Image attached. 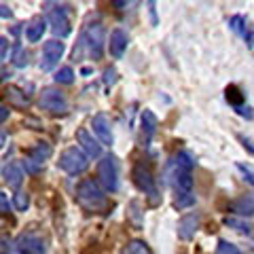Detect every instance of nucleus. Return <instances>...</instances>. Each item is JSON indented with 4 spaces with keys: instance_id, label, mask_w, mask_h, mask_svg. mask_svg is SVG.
Instances as JSON below:
<instances>
[{
    "instance_id": "obj_1",
    "label": "nucleus",
    "mask_w": 254,
    "mask_h": 254,
    "mask_svg": "<svg viewBox=\"0 0 254 254\" xmlns=\"http://www.w3.org/2000/svg\"><path fill=\"white\" fill-rule=\"evenodd\" d=\"M76 199L85 210H89V212H102V210H106V205H108L104 190H102L98 182L91 180V178H85V180L78 182Z\"/></svg>"
},
{
    "instance_id": "obj_2",
    "label": "nucleus",
    "mask_w": 254,
    "mask_h": 254,
    "mask_svg": "<svg viewBox=\"0 0 254 254\" xmlns=\"http://www.w3.org/2000/svg\"><path fill=\"white\" fill-rule=\"evenodd\" d=\"M58 165L66 174H72V176H76V174H83L87 168H89V157H87L78 146H72V148H66L60 155Z\"/></svg>"
},
{
    "instance_id": "obj_3",
    "label": "nucleus",
    "mask_w": 254,
    "mask_h": 254,
    "mask_svg": "<svg viewBox=\"0 0 254 254\" xmlns=\"http://www.w3.org/2000/svg\"><path fill=\"white\" fill-rule=\"evenodd\" d=\"M98 180L110 193H115L119 187V168H117V159L115 157H102V161L98 163Z\"/></svg>"
},
{
    "instance_id": "obj_4",
    "label": "nucleus",
    "mask_w": 254,
    "mask_h": 254,
    "mask_svg": "<svg viewBox=\"0 0 254 254\" xmlns=\"http://www.w3.org/2000/svg\"><path fill=\"white\" fill-rule=\"evenodd\" d=\"M38 106H41L43 110H47V113H51V115L68 113L66 95H64L62 91H58V89H53V87H47V89H43L41 98H38Z\"/></svg>"
},
{
    "instance_id": "obj_5",
    "label": "nucleus",
    "mask_w": 254,
    "mask_h": 254,
    "mask_svg": "<svg viewBox=\"0 0 254 254\" xmlns=\"http://www.w3.org/2000/svg\"><path fill=\"white\" fill-rule=\"evenodd\" d=\"M64 51H66V45H64L62 41H47L43 45V60H41V70L43 72H49V70H53L55 66L60 64Z\"/></svg>"
},
{
    "instance_id": "obj_6",
    "label": "nucleus",
    "mask_w": 254,
    "mask_h": 254,
    "mask_svg": "<svg viewBox=\"0 0 254 254\" xmlns=\"http://www.w3.org/2000/svg\"><path fill=\"white\" fill-rule=\"evenodd\" d=\"M131 176H133V182H136V187L140 190H144V193L150 197V201H157V185H155V178H153V174H150V170L146 168V165H142L138 163L136 168H133L131 172Z\"/></svg>"
},
{
    "instance_id": "obj_7",
    "label": "nucleus",
    "mask_w": 254,
    "mask_h": 254,
    "mask_svg": "<svg viewBox=\"0 0 254 254\" xmlns=\"http://www.w3.org/2000/svg\"><path fill=\"white\" fill-rule=\"evenodd\" d=\"M83 41H87V47H89V55H91V58L100 60L102 51H104V28H102V23H91V26L85 30Z\"/></svg>"
},
{
    "instance_id": "obj_8",
    "label": "nucleus",
    "mask_w": 254,
    "mask_h": 254,
    "mask_svg": "<svg viewBox=\"0 0 254 254\" xmlns=\"http://www.w3.org/2000/svg\"><path fill=\"white\" fill-rule=\"evenodd\" d=\"M49 21H51V30L55 36H68L72 28H70V19H68V9L66 6H58V9H53L49 13Z\"/></svg>"
},
{
    "instance_id": "obj_9",
    "label": "nucleus",
    "mask_w": 254,
    "mask_h": 254,
    "mask_svg": "<svg viewBox=\"0 0 254 254\" xmlns=\"http://www.w3.org/2000/svg\"><path fill=\"white\" fill-rule=\"evenodd\" d=\"M91 127H93V133L100 140V144H106V146L113 144V129H110V119L106 115H102V113L95 115Z\"/></svg>"
},
{
    "instance_id": "obj_10",
    "label": "nucleus",
    "mask_w": 254,
    "mask_h": 254,
    "mask_svg": "<svg viewBox=\"0 0 254 254\" xmlns=\"http://www.w3.org/2000/svg\"><path fill=\"white\" fill-rule=\"evenodd\" d=\"M17 250L23 254H45V244L34 233H23L17 240Z\"/></svg>"
},
{
    "instance_id": "obj_11",
    "label": "nucleus",
    "mask_w": 254,
    "mask_h": 254,
    "mask_svg": "<svg viewBox=\"0 0 254 254\" xmlns=\"http://www.w3.org/2000/svg\"><path fill=\"white\" fill-rule=\"evenodd\" d=\"M76 142L81 144V148L85 150L87 157H91V159L102 157V144L98 140H93V136L87 129H78L76 131Z\"/></svg>"
},
{
    "instance_id": "obj_12",
    "label": "nucleus",
    "mask_w": 254,
    "mask_h": 254,
    "mask_svg": "<svg viewBox=\"0 0 254 254\" xmlns=\"http://www.w3.org/2000/svg\"><path fill=\"white\" fill-rule=\"evenodd\" d=\"M125 49H127V34L121 28H115L110 32V38H108V51L113 58L119 60L125 53Z\"/></svg>"
},
{
    "instance_id": "obj_13",
    "label": "nucleus",
    "mask_w": 254,
    "mask_h": 254,
    "mask_svg": "<svg viewBox=\"0 0 254 254\" xmlns=\"http://www.w3.org/2000/svg\"><path fill=\"white\" fill-rule=\"evenodd\" d=\"M229 210L237 214V216H254V195L248 193V195L237 197V199L229 203Z\"/></svg>"
},
{
    "instance_id": "obj_14",
    "label": "nucleus",
    "mask_w": 254,
    "mask_h": 254,
    "mask_svg": "<svg viewBox=\"0 0 254 254\" xmlns=\"http://www.w3.org/2000/svg\"><path fill=\"white\" fill-rule=\"evenodd\" d=\"M197 227H199V216L197 214H187L178 222V237L180 240H190L195 235Z\"/></svg>"
},
{
    "instance_id": "obj_15",
    "label": "nucleus",
    "mask_w": 254,
    "mask_h": 254,
    "mask_svg": "<svg viewBox=\"0 0 254 254\" xmlns=\"http://www.w3.org/2000/svg\"><path fill=\"white\" fill-rule=\"evenodd\" d=\"M172 185L174 189L178 190L180 195L185 193H190V187H193V178H190V172H185V170H174L172 174Z\"/></svg>"
},
{
    "instance_id": "obj_16",
    "label": "nucleus",
    "mask_w": 254,
    "mask_h": 254,
    "mask_svg": "<svg viewBox=\"0 0 254 254\" xmlns=\"http://www.w3.org/2000/svg\"><path fill=\"white\" fill-rule=\"evenodd\" d=\"M2 176H4V182H6V185H9L11 189H19L21 182H23V172L19 170V165H15V163L4 165Z\"/></svg>"
},
{
    "instance_id": "obj_17",
    "label": "nucleus",
    "mask_w": 254,
    "mask_h": 254,
    "mask_svg": "<svg viewBox=\"0 0 254 254\" xmlns=\"http://www.w3.org/2000/svg\"><path fill=\"white\" fill-rule=\"evenodd\" d=\"M45 30H47V21H45L43 17L32 19V21H30V26L26 28V38H28L30 43H38V41L43 38Z\"/></svg>"
},
{
    "instance_id": "obj_18",
    "label": "nucleus",
    "mask_w": 254,
    "mask_h": 254,
    "mask_svg": "<svg viewBox=\"0 0 254 254\" xmlns=\"http://www.w3.org/2000/svg\"><path fill=\"white\" fill-rule=\"evenodd\" d=\"M53 153V148L51 144H47V142H38L36 146H32L30 148V159H34L36 163H43L45 159H49Z\"/></svg>"
},
{
    "instance_id": "obj_19",
    "label": "nucleus",
    "mask_w": 254,
    "mask_h": 254,
    "mask_svg": "<svg viewBox=\"0 0 254 254\" xmlns=\"http://www.w3.org/2000/svg\"><path fill=\"white\" fill-rule=\"evenodd\" d=\"M142 131H144L146 140L153 138L155 131H157V117L150 113V110H144V113H142Z\"/></svg>"
},
{
    "instance_id": "obj_20",
    "label": "nucleus",
    "mask_w": 254,
    "mask_h": 254,
    "mask_svg": "<svg viewBox=\"0 0 254 254\" xmlns=\"http://www.w3.org/2000/svg\"><path fill=\"white\" fill-rule=\"evenodd\" d=\"M55 83H60V85H72V81H74V70L70 68V66H64V68H60L58 72H55Z\"/></svg>"
},
{
    "instance_id": "obj_21",
    "label": "nucleus",
    "mask_w": 254,
    "mask_h": 254,
    "mask_svg": "<svg viewBox=\"0 0 254 254\" xmlns=\"http://www.w3.org/2000/svg\"><path fill=\"white\" fill-rule=\"evenodd\" d=\"M193 159H190L189 153H178L176 157H174V165H176L178 170H185V172H190V168H193Z\"/></svg>"
},
{
    "instance_id": "obj_22",
    "label": "nucleus",
    "mask_w": 254,
    "mask_h": 254,
    "mask_svg": "<svg viewBox=\"0 0 254 254\" xmlns=\"http://www.w3.org/2000/svg\"><path fill=\"white\" fill-rule=\"evenodd\" d=\"M28 62H30V53L26 49H21V47H17L15 55H13V64L17 68H23V66H28Z\"/></svg>"
},
{
    "instance_id": "obj_23",
    "label": "nucleus",
    "mask_w": 254,
    "mask_h": 254,
    "mask_svg": "<svg viewBox=\"0 0 254 254\" xmlns=\"http://www.w3.org/2000/svg\"><path fill=\"white\" fill-rule=\"evenodd\" d=\"M227 100L231 102L235 108H240L242 102H244V95L240 93V89H237V87H227Z\"/></svg>"
},
{
    "instance_id": "obj_24",
    "label": "nucleus",
    "mask_w": 254,
    "mask_h": 254,
    "mask_svg": "<svg viewBox=\"0 0 254 254\" xmlns=\"http://www.w3.org/2000/svg\"><path fill=\"white\" fill-rule=\"evenodd\" d=\"M216 254H242V252H240V248H237L235 244L227 242V240H220L218 248H216Z\"/></svg>"
},
{
    "instance_id": "obj_25",
    "label": "nucleus",
    "mask_w": 254,
    "mask_h": 254,
    "mask_svg": "<svg viewBox=\"0 0 254 254\" xmlns=\"http://www.w3.org/2000/svg\"><path fill=\"white\" fill-rule=\"evenodd\" d=\"M13 203H15V208H17L19 212H26L28 210V205H30V197H28V193H15V197H13Z\"/></svg>"
},
{
    "instance_id": "obj_26",
    "label": "nucleus",
    "mask_w": 254,
    "mask_h": 254,
    "mask_svg": "<svg viewBox=\"0 0 254 254\" xmlns=\"http://www.w3.org/2000/svg\"><path fill=\"white\" fill-rule=\"evenodd\" d=\"M127 252H129V254H150L148 246L144 242H140V240L129 242V246H127Z\"/></svg>"
},
{
    "instance_id": "obj_27",
    "label": "nucleus",
    "mask_w": 254,
    "mask_h": 254,
    "mask_svg": "<svg viewBox=\"0 0 254 254\" xmlns=\"http://www.w3.org/2000/svg\"><path fill=\"white\" fill-rule=\"evenodd\" d=\"M225 225H227V227H235V231H240V233H246V235L250 233V225H246V222H242V220L227 218V220H225Z\"/></svg>"
},
{
    "instance_id": "obj_28",
    "label": "nucleus",
    "mask_w": 254,
    "mask_h": 254,
    "mask_svg": "<svg viewBox=\"0 0 254 254\" xmlns=\"http://www.w3.org/2000/svg\"><path fill=\"white\" fill-rule=\"evenodd\" d=\"M19 89H15V87H9V89H6V98L11 100V104H15V106H26L28 102H21L19 100Z\"/></svg>"
},
{
    "instance_id": "obj_29",
    "label": "nucleus",
    "mask_w": 254,
    "mask_h": 254,
    "mask_svg": "<svg viewBox=\"0 0 254 254\" xmlns=\"http://www.w3.org/2000/svg\"><path fill=\"white\" fill-rule=\"evenodd\" d=\"M195 203V197L190 193H185V195H178V199L174 201V205L176 208H187V205H193Z\"/></svg>"
},
{
    "instance_id": "obj_30",
    "label": "nucleus",
    "mask_w": 254,
    "mask_h": 254,
    "mask_svg": "<svg viewBox=\"0 0 254 254\" xmlns=\"http://www.w3.org/2000/svg\"><path fill=\"white\" fill-rule=\"evenodd\" d=\"M0 254H13V240L9 235L0 237Z\"/></svg>"
},
{
    "instance_id": "obj_31",
    "label": "nucleus",
    "mask_w": 254,
    "mask_h": 254,
    "mask_svg": "<svg viewBox=\"0 0 254 254\" xmlns=\"http://www.w3.org/2000/svg\"><path fill=\"white\" fill-rule=\"evenodd\" d=\"M237 170L244 172L246 180H248L250 185H254V168H250V165H244V163H237Z\"/></svg>"
},
{
    "instance_id": "obj_32",
    "label": "nucleus",
    "mask_w": 254,
    "mask_h": 254,
    "mask_svg": "<svg viewBox=\"0 0 254 254\" xmlns=\"http://www.w3.org/2000/svg\"><path fill=\"white\" fill-rule=\"evenodd\" d=\"M23 165H26V170L30 172V174H38V172H41V163H36L34 161V159H26V161H23Z\"/></svg>"
},
{
    "instance_id": "obj_33",
    "label": "nucleus",
    "mask_w": 254,
    "mask_h": 254,
    "mask_svg": "<svg viewBox=\"0 0 254 254\" xmlns=\"http://www.w3.org/2000/svg\"><path fill=\"white\" fill-rule=\"evenodd\" d=\"M9 212V199H6L4 193H0V214H6Z\"/></svg>"
},
{
    "instance_id": "obj_34",
    "label": "nucleus",
    "mask_w": 254,
    "mask_h": 254,
    "mask_svg": "<svg viewBox=\"0 0 254 254\" xmlns=\"http://www.w3.org/2000/svg\"><path fill=\"white\" fill-rule=\"evenodd\" d=\"M0 17L9 19V17H13V11H11L9 6H6V4H0Z\"/></svg>"
},
{
    "instance_id": "obj_35",
    "label": "nucleus",
    "mask_w": 254,
    "mask_h": 254,
    "mask_svg": "<svg viewBox=\"0 0 254 254\" xmlns=\"http://www.w3.org/2000/svg\"><path fill=\"white\" fill-rule=\"evenodd\" d=\"M6 119H9V108H4V106H0V123H4Z\"/></svg>"
},
{
    "instance_id": "obj_36",
    "label": "nucleus",
    "mask_w": 254,
    "mask_h": 254,
    "mask_svg": "<svg viewBox=\"0 0 254 254\" xmlns=\"http://www.w3.org/2000/svg\"><path fill=\"white\" fill-rule=\"evenodd\" d=\"M104 74H106V85H108V83H115V70H113V68H108Z\"/></svg>"
},
{
    "instance_id": "obj_37",
    "label": "nucleus",
    "mask_w": 254,
    "mask_h": 254,
    "mask_svg": "<svg viewBox=\"0 0 254 254\" xmlns=\"http://www.w3.org/2000/svg\"><path fill=\"white\" fill-rule=\"evenodd\" d=\"M6 45H9V43H6V38H0V60H2V58H4V51H6Z\"/></svg>"
},
{
    "instance_id": "obj_38",
    "label": "nucleus",
    "mask_w": 254,
    "mask_h": 254,
    "mask_svg": "<svg viewBox=\"0 0 254 254\" xmlns=\"http://www.w3.org/2000/svg\"><path fill=\"white\" fill-rule=\"evenodd\" d=\"M4 142H6V136H4V133H2V131H0V148H2V146H4Z\"/></svg>"
},
{
    "instance_id": "obj_39",
    "label": "nucleus",
    "mask_w": 254,
    "mask_h": 254,
    "mask_svg": "<svg viewBox=\"0 0 254 254\" xmlns=\"http://www.w3.org/2000/svg\"><path fill=\"white\" fill-rule=\"evenodd\" d=\"M248 43L254 45V32H250V34H248Z\"/></svg>"
}]
</instances>
